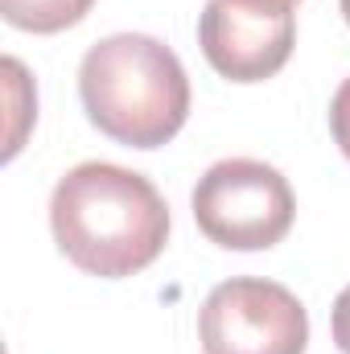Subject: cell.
I'll list each match as a JSON object with an SVG mask.
<instances>
[{"label": "cell", "mask_w": 350, "mask_h": 354, "mask_svg": "<svg viewBox=\"0 0 350 354\" xmlns=\"http://www.w3.org/2000/svg\"><path fill=\"white\" fill-rule=\"evenodd\" d=\"M293 41V0H206L198 17V46L231 83L272 79L288 62Z\"/></svg>", "instance_id": "5b68a950"}, {"label": "cell", "mask_w": 350, "mask_h": 354, "mask_svg": "<svg viewBox=\"0 0 350 354\" xmlns=\"http://www.w3.org/2000/svg\"><path fill=\"white\" fill-rule=\"evenodd\" d=\"M330 330H334V342H338V351L350 354V284L338 292V301H334V313H330Z\"/></svg>", "instance_id": "ba28073f"}, {"label": "cell", "mask_w": 350, "mask_h": 354, "mask_svg": "<svg viewBox=\"0 0 350 354\" xmlns=\"http://www.w3.org/2000/svg\"><path fill=\"white\" fill-rule=\"evenodd\" d=\"M330 132H334V145L342 149V157L350 161V79L330 99Z\"/></svg>", "instance_id": "52a82bcc"}, {"label": "cell", "mask_w": 350, "mask_h": 354, "mask_svg": "<svg viewBox=\"0 0 350 354\" xmlns=\"http://www.w3.org/2000/svg\"><path fill=\"white\" fill-rule=\"evenodd\" d=\"M95 0H0V12L12 29L25 33H62L79 25Z\"/></svg>", "instance_id": "8992f818"}, {"label": "cell", "mask_w": 350, "mask_h": 354, "mask_svg": "<svg viewBox=\"0 0 350 354\" xmlns=\"http://www.w3.org/2000/svg\"><path fill=\"white\" fill-rule=\"evenodd\" d=\"M58 252L87 276L124 280L165 252L169 206L161 189L136 169L83 161L58 177L50 198Z\"/></svg>", "instance_id": "6da1fadb"}, {"label": "cell", "mask_w": 350, "mask_h": 354, "mask_svg": "<svg viewBox=\"0 0 350 354\" xmlns=\"http://www.w3.org/2000/svg\"><path fill=\"white\" fill-rule=\"evenodd\" d=\"M297 202L288 177L256 157H227L194 185L198 231L227 252H268L293 227Z\"/></svg>", "instance_id": "3957f363"}, {"label": "cell", "mask_w": 350, "mask_h": 354, "mask_svg": "<svg viewBox=\"0 0 350 354\" xmlns=\"http://www.w3.org/2000/svg\"><path fill=\"white\" fill-rule=\"evenodd\" d=\"M198 338L206 354H305L309 313L284 284L235 276L202 301Z\"/></svg>", "instance_id": "277c9868"}, {"label": "cell", "mask_w": 350, "mask_h": 354, "mask_svg": "<svg viewBox=\"0 0 350 354\" xmlns=\"http://www.w3.org/2000/svg\"><path fill=\"white\" fill-rule=\"evenodd\" d=\"M87 120L128 149L169 145L190 115V79L174 50L149 33H111L79 66Z\"/></svg>", "instance_id": "7a4b0ae2"}, {"label": "cell", "mask_w": 350, "mask_h": 354, "mask_svg": "<svg viewBox=\"0 0 350 354\" xmlns=\"http://www.w3.org/2000/svg\"><path fill=\"white\" fill-rule=\"evenodd\" d=\"M342 17H347V25H350V0H342Z\"/></svg>", "instance_id": "9c48e42d"}]
</instances>
